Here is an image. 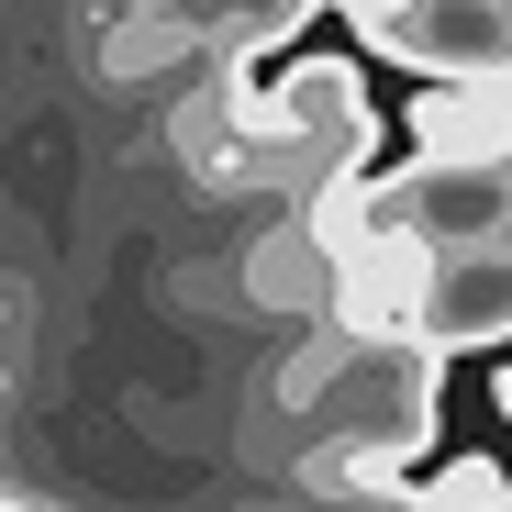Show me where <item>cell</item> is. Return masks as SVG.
Wrapping results in <instances>:
<instances>
[{"mask_svg": "<svg viewBox=\"0 0 512 512\" xmlns=\"http://www.w3.org/2000/svg\"><path fill=\"white\" fill-rule=\"evenodd\" d=\"M223 101H234L256 167H268V179H290V190H323V179H346V167L379 156L368 67H346V56H301V67H279V90L256 78V56H234Z\"/></svg>", "mask_w": 512, "mask_h": 512, "instance_id": "obj_1", "label": "cell"}, {"mask_svg": "<svg viewBox=\"0 0 512 512\" xmlns=\"http://www.w3.org/2000/svg\"><path fill=\"white\" fill-rule=\"evenodd\" d=\"M357 34L412 78H512V0H390Z\"/></svg>", "mask_w": 512, "mask_h": 512, "instance_id": "obj_2", "label": "cell"}, {"mask_svg": "<svg viewBox=\"0 0 512 512\" xmlns=\"http://www.w3.org/2000/svg\"><path fill=\"white\" fill-rule=\"evenodd\" d=\"M412 334H423L435 357H490V346H512V234H479V245H435Z\"/></svg>", "mask_w": 512, "mask_h": 512, "instance_id": "obj_3", "label": "cell"}, {"mask_svg": "<svg viewBox=\"0 0 512 512\" xmlns=\"http://www.w3.org/2000/svg\"><path fill=\"white\" fill-rule=\"evenodd\" d=\"M423 268H435L423 234H368V245H346V256H334V290H323V323H334V334H412Z\"/></svg>", "mask_w": 512, "mask_h": 512, "instance_id": "obj_4", "label": "cell"}, {"mask_svg": "<svg viewBox=\"0 0 512 512\" xmlns=\"http://www.w3.org/2000/svg\"><path fill=\"white\" fill-rule=\"evenodd\" d=\"M412 145L446 167H512V78H423Z\"/></svg>", "mask_w": 512, "mask_h": 512, "instance_id": "obj_5", "label": "cell"}, {"mask_svg": "<svg viewBox=\"0 0 512 512\" xmlns=\"http://www.w3.org/2000/svg\"><path fill=\"white\" fill-rule=\"evenodd\" d=\"M323 290H334V256L312 245L301 212H290L268 245H245V301H256V312H301V323H323Z\"/></svg>", "mask_w": 512, "mask_h": 512, "instance_id": "obj_6", "label": "cell"}, {"mask_svg": "<svg viewBox=\"0 0 512 512\" xmlns=\"http://www.w3.org/2000/svg\"><path fill=\"white\" fill-rule=\"evenodd\" d=\"M290 479H301L312 501H357V490H390V479H401V457H379V446H357V435H301Z\"/></svg>", "mask_w": 512, "mask_h": 512, "instance_id": "obj_7", "label": "cell"}, {"mask_svg": "<svg viewBox=\"0 0 512 512\" xmlns=\"http://www.w3.org/2000/svg\"><path fill=\"white\" fill-rule=\"evenodd\" d=\"M412 512H512V479H501V457H435L412 479Z\"/></svg>", "mask_w": 512, "mask_h": 512, "instance_id": "obj_8", "label": "cell"}, {"mask_svg": "<svg viewBox=\"0 0 512 512\" xmlns=\"http://www.w3.org/2000/svg\"><path fill=\"white\" fill-rule=\"evenodd\" d=\"M312 512H412V490L390 479V490H357V501H312Z\"/></svg>", "mask_w": 512, "mask_h": 512, "instance_id": "obj_9", "label": "cell"}, {"mask_svg": "<svg viewBox=\"0 0 512 512\" xmlns=\"http://www.w3.org/2000/svg\"><path fill=\"white\" fill-rule=\"evenodd\" d=\"M490 412H501V423H512V368H490Z\"/></svg>", "mask_w": 512, "mask_h": 512, "instance_id": "obj_10", "label": "cell"}, {"mask_svg": "<svg viewBox=\"0 0 512 512\" xmlns=\"http://www.w3.org/2000/svg\"><path fill=\"white\" fill-rule=\"evenodd\" d=\"M323 12H346V23H368V12H390V0H323Z\"/></svg>", "mask_w": 512, "mask_h": 512, "instance_id": "obj_11", "label": "cell"}, {"mask_svg": "<svg viewBox=\"0 0 512 512\" xmlns=\"http://www.w3.org/2000/svg\"><path fill=\"white\" fill-rule=\"evenodd\" d=\"M0 512H34V501H23V490H0Z\"/></svg>", "mask_w": 512, "mask_h": 512, "instance_id": "obj_12", "label": "cell"}]
</instances>
